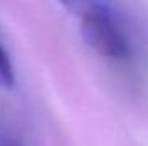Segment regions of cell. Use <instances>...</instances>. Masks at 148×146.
Wrapping results in <instances>:
<instances>
[{"label":"cell","mask_w":148,"mask_h":146,"mask_svg":"<svg viewBox=\"0 0 148 146\" xmlns=\"http://www.w3.org/2000/svg\"><path fill=\"white\" fill-rule=\"evenodd\" d=\"M69 7L76 10L83 38L100 57L119 65H127L134 60L131 36L110 5L90 2Z\"/></svg>","instance_id":"6da1fadb"},{"label":"cell","mask_w":148,"mask_h":146,"mask_svg":"<svg viewBox=\"0 0 148 146\" xmlns=\"http://www.w3.org/2000/svg\"><path fill=\"white\" fill-rule=\"evenodd\" d=\"M0 146H21L12 136H9L7 132L0 131Z\"/></svg>","instance_id":"3957f363"},{"label":"cell","mask_w":148,"mask_h":146,"mask_svg":"<svg viewBox=\"0 0 148 146\" xmlns=\"http://www.w3.org/2000/svg\"><path fill=\"white\" fill-rule=\"evenodd\" d=\"M16 84V69L14 64L7 53V50L0 43V86L2 88H12Z\"/></svg>","instance_id":"7a4b0ae2"}]
</instances>
